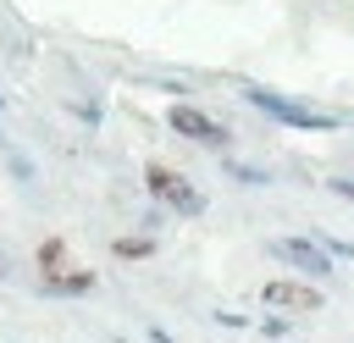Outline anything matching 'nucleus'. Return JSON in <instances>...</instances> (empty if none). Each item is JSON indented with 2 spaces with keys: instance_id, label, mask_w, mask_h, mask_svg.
<instances>
[{
  "instance_id": "nucleus-7",
  "label": "nucleus",
  "mask_w": 354,
  "mask_h": 343,
  "mask_svg": "<svg viewBox=\"0 0 354 343\" xmlns=\"http://www.w3.org/2000/svg\"><path fill=\"white\" fill-rule=\"evenodd\" d=\"M39 271L50 277V271H66V243L61 238H44L39 243Z\"/></svg>"
},
{
  "instance_id": "nucleus-2",
  "label": "nucleus",
  "mask_w": 354,
  "mask_h": 343,
  "mask_svg": "<svg viewBox=\"0 0 354 343\" xmlns=\"http://www.w3.org/2000/svg\"><path fill=\"white\" fill-rule=\"evenodd\" d=\"M144 188H149L155 199H166L177 216H199V210H205V194H199L183 172H171V166H160V160L144 166Z\"/></svg>"
},
{
  "instance_id": "nucleus-9",
  "label": "nucleus",
  "mask_w": 354,
  "mask_h": 343,
  "mask_svg": "<svg viewBox=\"0 0 354 343\" xmlns=\"http://www.w3.org/2000/svg\"><path fill=\"white\" fill-rule=\"evenodd\" d=\"M315 243H321L326 254H343V260H354V243H343V238H326V232H315Z\"/></svg>"
},
{
  "instance_id": "nucleus-8",
  "label": "nucleus",
  "mask_w": 354,
  "mask_h": 343,
  "mask_svg": "<svg viewBox=\"0 0 354 343\" xmlns=\"http://www.w3.org/2000/svg\"><path fill=\"white\" fill-rule=\"evenodd\" d=\"M116 254L122 260H144V254H155V243L149 238H116Z\"/></svg>"
},
{
  "instance_id": "nucleus-6",
  "label": "nucleus",
  "mask_w": 354,
  "mask_h": 343,
  "mask_svg": "<svg viewBox=\"0 0 354 343\" xmlns=\"http://www.w3.org/2000/svg\"><path fill=\"white\" fill-rule=\"evenodd\" d=\"M88 288H94L88 271H50L44 277V293H88Z\"/></svg>"
},
{
  "instance_id": "nucleus-1",
  "label": "nucleus",
  "mask_w": 354,
  "mask_h": 343,
  "mask_svg": "<svg viewBox=\"0 0 354 343\" xmlns=\"http://www.w3.org/2000/svg\"><path fill=\"white\" fill-rule=\"evenodd\" d=\"M249 105H260L266 116H277V122H288V127H304V133H332V127H337L332 111H315V105H304V100H282V94H271V89H249Z\"/></svg>"
},
{
  "instance_id": "nucleus-4",
  "label": "nucleus",
  "mask_w": 354,
  "mask_h": 343,
  "mask_svg": "<svg viewBox=\"0 0 354 343\" xmlns=\"http://www.w3.org/2000/svg\"><path fill=\"white\" fill-rule=\"evenodd\" d=\"M271 254H277V260H288V266H299L304 277H326V271H332V254H326L315 238H277V243H271Z\"/></svg>"
},
{
  "instance_id": "nucleus-11",
  "label": "nucleus",
  "mask_w": 354,
  "mask_h": 343,
  "mask_svg": "<svg viewBox=\"0 0 354 343\" xmlns=\"http://www.w3.org/2000/svg\"><path fill=\"white\" fill-rule=\"evenodd\" d=\"M332 188H337V194H348V199H354V183H348V177H332Z\"/></svg>"
},
{
  "instance_id": "nucleus-10",
  "label": "nucleus",
  "mask_w": 354,
  "mask_h": 343,
  "mask_svg": "<svg viewBox=\"0 0 354 343\" xmlns=\"http://www.w3.org/2000/svg\"><path fill=\"white\" fill-rule=\"evenodd\" d=\"M232 177H238V183H271L266 172H254V166H238V160H232Z\"/></svg>"
},
{
  "instance_id": "nucleus-5",
  "label": "nucleus",
  "mask_w": 354,
  "mask_h": 343,
  "mask_svg": "<svg viewBox=\"0 0 354 343\" xmlns=\"http://www.w3.org/2000/svg\"><path fill=\"white\" fill-rule=\"evenodd\" d=\"M266 304H277V310H321V288H310V282H299V277H277V282H266Z\"/></svg>"
},
{
  "instance_id": "nucleus-3",
  "label": "nucleus",
  "mask_w": 354,
  "mask_h": 343,
  "mask_svg": "<svg viewBox=\"0 0 354 343\" xmlns=\"http://www.w3.org/2000/svg\"><path fill=\"white\" fill-rule=\"evenodd\" d=\"M171 133H183V138H194V144H210V149H221L227 144V127L216 122V116H205L199 105H171Z\"/></svg>"
}]
</instances>
